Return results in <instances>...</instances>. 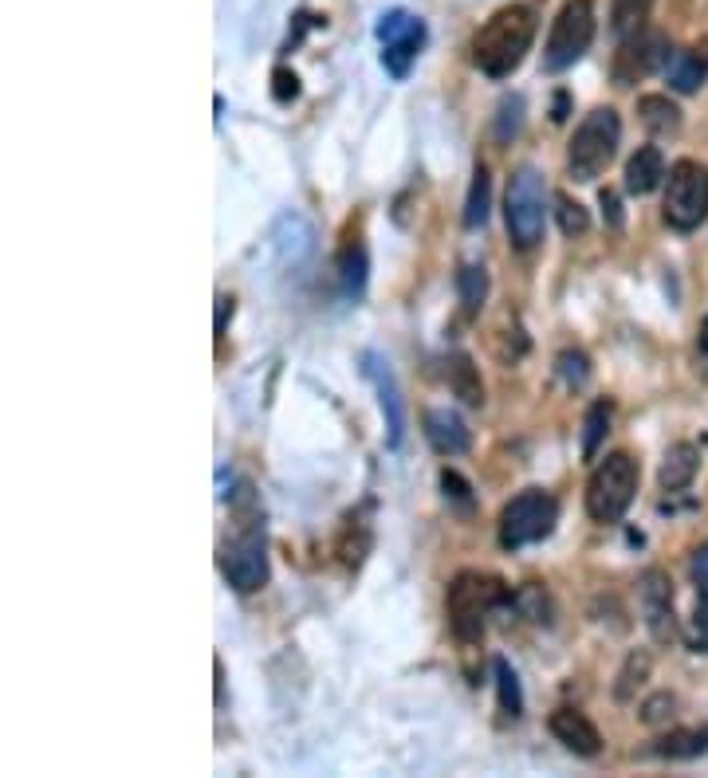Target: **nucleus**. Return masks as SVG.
I'll list each match as a JSON object with an SVG mask.
<instances>
[{
  "mask_svg": "<svg viewBox=\"0 0 708 778\" xmlns=\"http://www.w3.org/2000/svg\"><path fill=\"white\" fill-rule=\"evenodd\" d=\"M516 594L504 586V578L484 571H461L449 582L445 594V613H449V629L461 645H481L484 625L501 606H512Z\"/></svg>",
  "mask_w": 708,
  "mask_h": 778,
  "instance_id": "obj_2",
  "label": "nucleus"
},
{
  "mask_svg": "<svg viewBox=\"0 0 708 778\" xmlns=\"http://www.w3.org/2000/svg\"><path fill=\"white\" fill-rule=\"evenodd\" d=\"M362 374L378 390V405H382V417H386V444L397 449L402 437H406V405H402V394H397L394 370H390V362L378 350H367L362 354Z\"/></svg>",
  "mask_w": 708,
  "mask_h": 778,
  "instance_id": "obj_12",
  "label": "nucleus"
},
{
  "mask_svg": "<svg viewBox=\"0 0 708 778\" xmlns=\"http://www.w3.org/2000/svg\"><path fill=\"white\" fill-rule=\"evenodd\" d=\"M708 751V728H670L658 740V755L665 759H697Z\"/></svg>",
  "mask_w": 708,
  "mask_h": 778,
  "instance_id": "obj_23",
  "label": "nucleus"
},
{
  "mask_svg": "<svg viewBox=\"0 0 708 778\" xmlns=\"http://www.w3.org/2000/svg\"><path fill=\"white\" fill-rule=\"evenodd\" d=\"M595 44V4L591 0H566L551 24L548 47H543V71H566Z\"/></svg>",
  "mask_w": 708,
  "mask_h": 778,
  "instance_id": "obj_7",
  "label": "nucleus"
},
{
  "mask_svg": "<svg viewBox=\"0 0 708 778\" xmlns=\"http://www.w3.org/2000/svg\"><path fill=\"white\" fill-rule=\"evenodd\" d=\"M548 178L539 173L536 166H519L508 178V193H504V225H508V240L519 248V252H531V248L543 240V228H548Z\"/></svg>",
  "mask_w": 708,
  "mask_h": 778,
  "instance_id": "obj_4",
  "label": "nucleus"
},
{
  "mask_svg": "<svg viewBox=\"0 0 708 778\" xmlns=\"http://www.w3.org/2000/svg\"><path fill=\"white\" fill-rule=\"evenodd\" d=\"M665 185V225L677 233H693L708 216V169L693 158H681L670 166Z\"/></svg>",
  "mask_w": 708,
  "mask_h": 778,
  "instance_id": "obj_8",
  "label": "nucleus"
},
{
  "mask_svg": "<svg viewBox=\"0 0 708 778\" xmlns=\"http://www.w3.org/2000/svg\"><path fill=\"white\" fill-rule=\"evenodd\" d=\"M519 126H524V99H519V94H508V99L501 103V111H496V138L512 142L519 134Z\"/></svg>",
  "mask_w": 708,
  "mask_h": 778,
  "instance_id": "obj_32",
  "label": "nucleus"
},
{
  "mask_svg": "<svg viewBox=\"0 0 708 778\" xmlns=\"http://www.w3.org/2000/svg\"><path fill=\"white\" fill-rule=\"evenodd\" d=\"M559 523V504L551 492L543 488H524L512 496L501 511V546L504 551H519L539 539H548Z\"/></svg>",
  "mask_w": 708,
  "mask_h": 778,
  "instance_id": "obj_6",
  "label": "nucleus"
},
{
  "mask_svg": "<svg viewBox=\"0 0 708 778\" xmlns=\"http://www.w3.org/2000/svg\"><path fill=\"white\" fill-rule=\"evenodd\" d=\"M638 480H642V469L630 452H610L606 460H598V469L586 480V516L595 523H618L638 496Z\"/></svg>",
  "mask_w": 708,
  "mask_h": 778,
  "instance_id": "obj_5",
  "label": "nucleus"
},
{
  "mask_svg": "<svg viewBox=\"0 0 708 778\" xmlns=\"http://www.w3.org/2000/svg\"><path fill=\"white\" fill-rule=\"evenodd\" d=\"M378 40L386 44V52H382L386 71L402 79L425 44V24L417 16H409V12H390V16H382V24H378Z\"/></svg>",
  "mask_w": 708,
  "mask_h": 778,
  "instance_id": "obj_11",
  "label": "nucleus"
},
{
  "mask_svg": "<svg viewBox=\"0 0 708 778\" xmlns=\"http://www.w3.org/2000/svg\"><path fill=\"white\" fill-rule=\"evenodd\" d=\"M555 370H559V377L571 385V390H575V385H583L586 377H591V362H586L583 350H563V354L555 358Z\"/></svg>",
  "mask_w": 708,
  "mask_h": 778,
  "instance_id": "obj_34",
  "label": "nucleus"
},
{
  "mask_svg": "<svg viewBox=\"0 0 708 778\" xmlns=\"http://www.w3.org/2000/svg\"><path fill=\"white\" fill-rule=\"evenodd\" d=\"M555 221L563 228V236H583L591 228V213L578 201L566 198V193H555Z\"/></svg>",
  "mask_w": 708,
  "mask_h": 778,
  "instance_id": "obj_30",
  "label": "nucleus"
},
{
  "mask_svg": "<svg viewBox=\"0 0 708 778\" xmlns=\"http://www.w3.org/2000/svg\"><path fill=\"white\" fill-rule=\"evenodd\" d=\"M645 676H650V656H645V653H630V656H626L622 673H618V685H614V696H618V700H630L633 688L642 685Z\"/></svg>",
  "mask_w": 708,
  "mask_h": 778,
  "instance_id": "obj_31",
  "label": "nucleus"
},
{
  "mask_svg": "<svg viewBox=\"0 0 708 778\" xmlns=\"http://www.w3.org/2000/svg\"><path fill=\"white\" fill-rule=\"evenodd\" d=\"M693 582H697V610L685 629V641L693 653H708V543L693 554Z\"/></svg>",
  "mask_w": 708,
  "mask_h": 778,
  "instance_id": "obj_19",
  "label": "nucleus"
},
{
  "mask_svg": "<svg viewBox=\"0 0 708 778\" xmlns=\"http://www.w3.org/2000/svg\"><path fill=\"white\" fill-rule=\"evenodd\" d=\"M650 12H653V0H614L610 29L626 40V36H633V32H642V29H645Z\"/></svg>",
  "mask_w": 708,
  "mask_h": 778,
  "instance_id": "obj_28",
  "label": "nucleus"
},
{
  "mask_svg": "<svg viewBox=\"0 0 708 778\" xmlns=\"http://www.w3.org/2000/svg\"><path fill=\"white\" fill-rule=\"evenodd\" d=\"M221 571H225L228 586L236 594H256L260 586H268V543H265V531H245L240 539L225 546L221 554Z\"/></svg>",
  "mask_w": 708,
  "mask_h": 778,
  "instance_id": "obj_9",
  "label": "nucleus"
},
{
  "mask_svg": "<svg viewBox=\"0 0 708 778\" xmlns=\"http://www.w3.org/2000/svg\"><path fill=\"white\" fill-rule=\"evenodd\" d=\"M492 673H496V696H501V712L508 715V720H519V715H524V688H519L516 668H512L504 656H496V661H492Z\"/></svg>",
  "mask_w": 708,
  "mask_h": 778,
  "instance_id": "obj_27",
  "label": "nucleus"
},
{
  "mask_svg": "<svg viewBox=\"0 0 708 778\" xmlns=\"http://www.w3.org/2000/svg\"><path fill=\"white\" fill-rule=\"evenodd\" d=\"M566 106H571V94L559 91L555 94V106H551V119H555V123H566Z\"/></svg>",
  "mask_w": 708,
  "mask_h": 778,
  "instance_id": "obj_38",
  "label": "nucleus"
},
{
  "mask_svg": "<svg viewBox=\"0 0 708 778\" xmlns=\"http://www.w3.org/2000/svg\"><path fill=\"white\" fill-rule=\"evenodd\" d=\"M700 354H705V362H708V315H705V323H700Z\"/></svg>",
  "mask_w": 708,
  "mask_h": 778,
  "instance_id": "obj_40",
  "label": "nucleus"
},
{
  "mask_svg": "<svg viewBox=\"0 0 708 778\" xmlns=\"http://www.w3.org/2000/svg\"><path fill=\"white\" fill-rule=\"evenodd\" d=\"M457 295H461L464 315H476L488 300V268L484 263H464L457 272Z\"/></svg>",
  "mask_w": 708,
  "mask_h": 778,
  "instance_id": "obj_26",
  "label": "nucleus"
},
{
  "mask_svg": "<svg viewBox=\"0 0 708 778\" xmlns=\"http://www.w3.org/2000/svg\"><path fill=\"white\" fill-rule=\"evenodd\" d=\"M606 432H610V402H595L583 421V460L598 456V444L606 441Z\"/></svg>",
  "mask_w": 708,
  "mask_h": 778,
  "instance_id": "obj_29",
  "label": "nucleus"
},
{
  "mask_svg": "<svg viewBox=\"0 0 708 778\" xmlns=\"http://www.w3.org/2000/svg\"><path fill=\"white\" fill-rule=\"evenodd\" d=\"M665 56H670V40L661 36V32H633V36L622 40V47L614 52V64H610V76L618 87H633L642 83L650 71H658L661 64H665Z\"/></svg>",
  "mask_w": 708,
  "mask_h": 778,
  "instance_id": "obj_10",
  "label": "nucleus"
},
{
  "mask_svg": "<svg viewBox=\"0 0 708 778\" xmlns=\"http://www.w3.org/2000/svg\"><path fill=\"white\" fill-rule=\"evenodd\" d=\"M492 213V178H488V166L476 161L472 169V185H469V201H464V228H484Z\"/></svg>",
  "mask_w": 708,
  "mask_h": 778,
  "instance_id": "obj_24",
  "label": "nucleus"
},
{
  "mask_svg": "<svg viewBox=\"0 0 708 778\" xmlns=\"http://www.w3.org/2000/svg\"><path fill=\"white\" fill-rule=\"evenodd\" d=\"M445 377H449V390H453L464 405L481 409L484 405V382H481V370H476V362H472L469 354L457 350V354L445 358Z\"/></svg>",
  "mask_w": 708,
  "mask_h": 778,
  "instance_id": "obj_22",
  "label": "nucleus"
},
{
  "mask_svg": "<svg viewBox=\"0 0 708 778\" xmlns=\"http://www.w3.org/2000/svg\"><path fill=\"white\" fill-rule=\"evenodd\" d=\"M272 99L276 103H292V99H300V79H295V71L276 67L272 71Z\"/></svg>",
  "mask_w": 708,
  "mask_h": 778,
  "instance_id": "obj_36",
  "label": "nucleus"
},
{
  "mask_svg": "<svg viewBox=\"0 0 708 778\" xmlns=\"http://www.w3.org/2000/svg\"><path fill=\"white\" fill-rule=\"evenodd\" d=\"M618 142H622V119H618V111L614 106H595L575 126L571 142H566V173L578 185H591V181L603 178L606 169H610L614 154H618Z\"/></svg>",
  "mask_w": 708,
  "mask_h": 778,
  "instance_id": "obj_3",
  "label": "nucleus"
},
{
  "mask_svg": "<svg viewBox=\"0 0 708 778\" xmlns=\"http://www.w3.org/2000/svg\"><path fill=\"white\" fill-rule=\"evenodd\" d=\"M642 618H645V629L653 633V641H673L677 638V613H673V582L665 571H645L642 574Z\"/></svg>",
  "mask_w": 708,
  "mask_h": 778,
  "instance_id": "obj_13",
  "label": "nucleus"
},
{
  "mask_svg": "<svg viewBox=\"0 0 708 778\" xmlns=\"http://www.w3.org/2000/svg\"><path fill=\"white\" fill-rule=\"evenodd\" d=\"M441 492H445V499H449V504L457 507V511H464V516H469L472 504H476V499H472L469 480H464L461 472H453V469H445V472H441Z\"/></svg>",
  "mask_w": 708,
  "mask_h": 778,
  "instance_id": "obj_33",
  "label": "nucleus"
},
{
  "mask_svg": "<svg viewBox=\"0 0 708 778\" xmlns=\"http://www.w3.org/2000/svg\"><path fill=\"white\" fill-rule=\"evenodd\" d=\"M425 441L437 456H461L469 452L472 437L469 425L461 421V413L453 409H425Z\"/></svg>",
  "mask_w": 708,
  "mask_h": 778,
  "instance_id": "obj_15",
  "label": "nucleus"
},
{
  "mask_svg": "<svg viewBox=\"0 0 708 778\" xmlns=\"http://www.w3.org/2000/svg\"><path fill=\"white\" fill-rule=\"evenodd\" d=\"M367 272H370L367 248L362 245L342 248L339 252V283H342V295H347V300H359L362 291H367Z\"/></svg>",
  "mask_w": 708,
  "mask_h": 778,
  "instance_id": "obj_25",
  "label": "nucleus"
},
{
  "mask_svg": "<svg viewBox=\"0 0 708 778\" xmlns=\"http://www.w3.org/2000/svg\"><path fill=\"white\" fill-rule=\"evenodd\" d=\"M700 469V449L693 441H681L673 444L670 452H665V460H661V472H658V484L661 492H685L693 484V476H697Z\"/></svg>",
  "mask_w": 708,
  "mask_h": 778,
  "instance_id": "obj_18",
  "label": "nucleus"
},
{
  "mask_svg": "<svg viewBox=\"0 0 708 778\" xmlns=\"http://www.w3.org/2000/svg\"><path fill=\"white\" fill-rule=\"evenodd\" d=\"M661 76H665V83L673 87V91L681 94H693L700 83H705V64H700L697 52H689V47H670V56H665V64H661Z\"/></svg>",
  "mask_w": 708,
  "mask_h": 778,
  "instance_id": "obj_21",
  "label": "nucleus"
},
{
  "mask_svg": "<svg viewBox=\"0 0 708 778\" xmlns=\"http://www.w3.org/2000/svg\"><path fill=\"white\" fill-rule=\"evenodd\" d=\"M598 205H603L606 225L622 228V201H618V193H614V189H603V193H598Z\"/></svg>",
  "mask_w": 708,
  "mask_h": 778,
  "instance_id": "obj_37",
  "label": "nucleus"
},
{
  "mask_svg": "<svg viewBox=\"0 0 708 778\" xmlns=\"http://www.w3.org/2000/svg\"><path fill=\"white\" fill-rule=\"evenodd\" d=\"M693 52H697V56H700V64H705V71H708V36L700 40V44L693 47Z\"/></svg>",
  "mask_w": 708,
  "mask_h": 778,
  "instance_id": "obj_41",
  "label": "nucleus"
},
{
  "mask_svg": "<svg viewBox=\"0 0 708 778\" xmlns=\"http://www.w3.org/2000/svg\"><path fill=\"white\" fill-rule=\"evenodd\" d=\"M673 708H677V696H673V692H658V696H650V700L642 703V723H650V728H658V723L673 720Z\"/></svg>",
  "mask_w": 708,
  "mask_h": 778,
  "instance_id": "obj_35",
  "label": "nucleus"
},
{
  "mask_svg": "<svg viewBox=\"0 0 708 778\" xmlns=\"http://www.w3.org/2000/svg\"><path fill=\"white\" fill-rule=\"evenodd\" d=\"M665 178H670L665 173V154L658 146H638V154L626 161V193H633V198L653 193Z\"/></svg>",
  "mask_w": 708,
  "mask_h": 778,
  "instance_id": "obj_17",
  "label": "nucleus"
},
{
  "mask_svg": "<svg viewBox=\"0 0 708 778\" xmlns=\"http://www.w3.org/2000/svg\"><path fill=\"white\" fill-rule=\"evenodd\" d=\"M536 9L531 4H504L501 12H492L484 20V29L472 36V64L481 67V76L488 79H508L524 56L531 52L536 40Z\"/></svg>",
  "mask_w": 708,
  "mask_h": 778,
  "instance_id": "obj_1",
  "label": "nucleus"
},
{
  "mask_svg": "<svg viewBox=\"0 0 708 778\" xmlns=\"http://www.w3.org/2000/svg\"><path fill=\"white\" fill-rule=\"evenodd\" d=\"M225 319H233V300H228V295H221V300H217V335L225 330Z\"/></svg>",
  "mask_w": 708,
  "mask_h": 778,
  "instance_id": "obj_39",
  "label": "nucleus"
},
{
  "mask_svg": "<svg viewBox=\"0 0 708 778\" xmlns=\"http://www.w3.org/2000/svg\"><path fill=\"white\" fill-rule=\"evenodd\" d=\"M272 248L283 263H303L315 252V228L303 221L300 213H283L272 228Z\"/></svg>",
  "mask_w": 708,
  "mask_h": 778,
  "instance_id": "obj_16",
  "label": "nucleus"
},
{
  "mask_svg": "<svg viewBox=\"0 0 708 778\" xmlns=\"http://www.w3.org/2000/svg\"><path fill=\"white\" fill-rule=\"evenodd\" d=\"M551 735L563 743L566 751H575L578 759H595L598 751H603V735L591 720H586L578 708H559L551 715Z\"/></svg>",
  "mask_w": 708,
  "mask_h": 778,
  "instance_id": "obj_14",
  "label": "nucleus"
},
{
  "mask_svg": "<svg viewBox=\"0 0 708 778\" xmlns=\"http://www.w3.org/2000/svg\"><path fill=\"white\" fill-rule=\"evenodd\" d=\"M638 119L653 138H677L681 134V106L670 94H642L638 99Z\"/></svg>",
  "mask_w": 708,
  "mask_h": 778,
  "instance_id": "obj_20",
  "label": "nucleus"
}]
</instances>
